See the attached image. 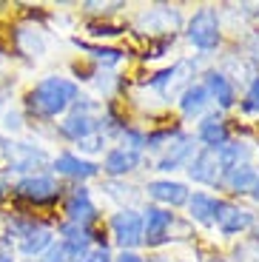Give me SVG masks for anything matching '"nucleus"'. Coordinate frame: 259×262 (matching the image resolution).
<instances>
[{
    "label": "nucleus",
    "mask_w": 259,
    "mask_h": 262,
    "mask_svg": "<svg viewBox=\"0 0 259 262\" xmlns=\"http://www.w3.org/2000/svg\"><path fill=\"white\" fill-rule=\"evenodd\" d=\"M77 100V85L66 77H46L26 97V108L34 117H57Z\"/></svg>",
    "instance_id": "nucleus-1"
},
{
    "label": "nucleus",
    "mask_w": 259,
    "mask_h": 262,
    "mask_svg": "<svg viewBox=\"0 0 259 262\" xmlns=\"http://www.w3.org/2000/svg\"><path fill=\"white\" fill-rule=\"evenodd\" d=\"M188 40L197 49H202V52H211V49L220 46V20H217L214 9H200L191 17V23H188Z\"/></svg>",
    "instance_id": "nucleus-2"
},
{
    "label": "nucleus",
    "mask_w": 259,
    "mask_h": 262,
    "mask_svg": "<svg viewBox=\"0 0 259 262\" xmlns=\"http://www.w3.org/2000/svg\"><path fill=\"white\" fill-rule=\"evenodd\" d=\"M14 191H17V196H23V200H29V203H34V205L54 203V200L60 196L57 180L46 177V174H34V177L20 180V183L14 185Z\"/></svg>",
    "instance_id": "nucleus-3"
},
{
    "label": "nucleus",
    "mask_w": 259,
    "mask_h": 262,
    "mask_svg": "<svg viewBox=\"0 0 259 262\" xmlns=\"http://www.w3.org/2000/svg\"><path fill=\"white\" fill-rule=\"evenodd\" d=\"M111 231H114V239L123 248H137V245L143 243V216L137 214V211L125 208L111 216Z\"/></svg>",
    "instance_id": "nucleus-4"
},
{
    "label": "nucleus",
    "mask_w": 259,
    "mask_h": 262,
    "mask_svg": "<svg viewBox=\"0 0 259 262\" xmlns=\"http://www.w3.org/2000/svg\"><path fill=\"white\" fill-rule=\"evenodd\" d=\"M94 131H97V120L91 117V105L89 103H77V112L60 123V134L69 137V140H77V143L89 140Z\"/></svg>",
    "instance_id": "nucleus-5"
},
{
    "label": "nucleus",
    "mask_w": 259,
    "mask_h": 262,
    "mask_svg": "<svg viewBox=\"0 0 259 262\" xmlns=\"http://www.w3.org/2000/svg\"><path fill=\"white\" fill-rule=\"evenodd\" d=\"M188 174L197 180V183H205V185H217L222 180V163H220V148H205L197 154V160L191 163Z\"/></svg>",
    "instance_id": "nucleus-6"
},
{
    "label": "nucleus",
    "mask_w": 259,
    "mask_h": 262,
    "mask_svg": "<svg viewBox=\"0 0 259 262\" xmlns=\"http://www.w3.org/2000/svg\"><path fill=\"white\" fill-rule=\"evenodd\" d=\"M171 223H174L171 211L148 208L145 211V220H143V243H148V245L165 243L168 239V231H171Z\"/></svg>",
    "instance_id": "nucleus-7"
},
{
    "label": "nucleus",
    "mask_w": 259,
    "mask_h": 262,
    "mask_svg": "<svg viewBox=\"0 0 259 262\" xmlns=\"http://www.w3.org/2000/svg\"><path fill=\"white\" fill-rule=\"evenodd\" d=\"M217 225H220L222 234H240V231H245L248 225L253 223L251 211L240 208V205H231V203H220V208H217Z\"/></svg>",
    "instance_id": "nucleus-8"
},
{
    "label": "nucleus",
    "mask_w": 259,
    "mask_h": 262,
    "mask_svg": "<svg viewBox=\"0 0 259 262\" xmlns=\"http://www.w3.org/2000/svg\"><path fill=\"white\" fill-rule=\"evenodd\" d=\"M66 214H69V220H72V225H80V228H85V225L94 223V216H97V208H94V203H91V196L85 188H77L72 196H69V203H66Z\"/></svg>",
    "instance_id": "nucleus-9"
},
{
    "label": "nucleus",
    "mask_w": 259,
    "mask_h": 262,
    "mask_svg": "<svg viewBox=\"0 0 259 262\" xmlns=\"http://www.w3.org/2000/svg\"><path fill=\"white\" fill-rule=\"evenodd\" d=\"M137 165H140V151L134 148H111L109 157H105L103 163V171L105 174H111V177H123V174H128V171H134Z\"/></svg>",
    "instance_id": "nucleus-10"
},
{
    "label": "nucleus",
    "mask_w": 259,
    "mask_h": 262,
    "mask_svg": "<svg viewBox=\"0 0 259 262\" xmlns=\"http://www.w3.org/2000/svg\"><path fill=\"white\" fill-rule=\"evenodd\" d=\"M54 168H57V174H63V177H74V180H89L97 174V165L89 163V160H80L74 157V154H60L57 160H54Z\"/></svg>",
    "instance_id": "nucleus-11"
},
{
    "label": "nucleus",
    "mask_w": 259,
    "mask_h": 262,
    "mask_svg": "<svg viewBox=\"0 0 259 262\" xmlns=\"http://www.w3.org/2000/svg\"><path fill=\"white\" fill-rule=\"evenodd\" d=\"M148 194L154 196L157 203H165V205L188 203V188L182 183H171V180H157V183H151Z\"/></svg>",
    "instance_id": "nucleus-12"
},
{
    "label": "nucleus",
    "mask_w": 259,
    "mask_h": 262,
    "mask_svg": "<svg viewBox=\"0 0 259 262\" xmlns=\"http://www.w3.org/2000/svg\"><path fill=\"white\" fill-rule=\"evenodd\" d=\"M217 208H220V200H214L211 194H194L188 196V211L194 216L197 223L211 225L217 220Z\"/></svg>",
    "instance_id": "nucleus-13"
},
{
    "label": "nucleus",
    "mask_w": 259,
    "mask_h": 262,
    "mask_svg": "<svg viewBox=\"0 0 259 262\" xmlns=\"http://www.w3.org/2000/svg\"><path fill=\"white\" fill-rule=\"evenodd\" d=\"M205 89H208L211 97H217L220 108H231L233 105V89H231V83H228L225 74H220V72L205 74Z\"/></svg>",
    "instance_id": "nucleus-14"
},
{
    "label": "nucleus",
    "mask_w": 259,
    "mask_h": 262,
    "mask_svg": "<svg viewBox=\"0 0 259 262\" xmlns=\"http://www.w3.org/2000/svg\"><path fill=\"white\" fill-rule=\"evenodd\" d=\"M200 140L208 148H222L228 143V128L220 117H205L200 123Z\"/></svg>",
    "instance_id": "nucleus-15"
},
{
    "label": "nucleus",
    "mask_w": 259,
    "mask_h": 262,
    "mask_svg": "<svg viewBox=\"0 0 259 262\" xmlns=\"http://www.w3.org/2000/svg\"><path fill=\"white\" fill-rule=\"evenodd\" d=\"M208 89L205 85H188L185 92H182V100H180V108L182 114H188V117H194V114H200L202 108L208 105Z\"/></svg>",
    "instance_id": "nucleus-16"
},
{
    "label": "nucleus",
    "mask_w": 259,
    "mask_h": 262,
    "mask_svg": "<svg viewBox=\"0 0 259 262\" xmlns=\"http://www.w3.org/2000/svg\"><path fill=\"white\" fill-rule=\"evenodd\" d=\"M256 171L251 168V165H240V168H231L225 171V183L231 191H236V194H242V191H253V185H256Z\"/></svg>",
    "instance_id": "nucleus-17"
},
{
    "label": "nucleus",
    "mask_w": 259,
    "mask_h": 262,
    "mask_svg": "<svg viewBox=\"0 0 259 262\" xmlns=\"http://www.w3.org/2000/svg\"><path fill=\"white\" fill-rule=\"evenodd\" d=\"M52 243H54L52 231L43 228V225H37V228H34L29 236H23V239H20V251H23L26 256H34V254H43V251L49 248Z\"/></svg>",
    "instance_id": "nucleus-18"
},
{
    "label": "nucleus",
    "mask_w": 259,
    "mask_h": 262,
    "mask_svg": "<svg viewBox=\"0 0 259 262\" xmlns=\"http://www.w3.org/2000/svg\"><path fill=\"white\" fill-rule=\"evenodd\" d=\"M245 157H248V148L242 143H225L220 148V163H222V171H231V168H240L245 165Z\"/></svg>",
    "instance_id": "nucleus-19"
},
{
    "label": "nucleus",
    "mask_w": 259,
    "mask_h": 262,
    "mask_svg": "<svg viewBox=\"0 0 259 262\" xmlns=\"http://www.w3.org/2000/svg\"><path fill=\"white\" fill-rule=\"evenodd\" d=\"M188 151H191V140L180 137V145H177L174 151H168V154H165V157L160 160V171H174L177 165H180L182 160L188 157Z\"/></svg>",
    "instance_id": "nucleus-20"
},
{
    "label": "nucleus",
    "mask_w": 259,
    "mask_h": 262,
    "mask_svg": "<svg viewBox=\"0 0 259 262\" xmlns=\"http://www.w3.org/2000/svg\"><path fill=\"white\" fill-rule=\"evenodd\" d=\"M80 49H85V52L91 54V57H97V60H103L105 66H114V63H120L123 60V52H117V49H100V46H89V43H80V40H74Z\"/></svg>",
    "instance_id": "nucleus-21"
},
{
    "label": "nucleus",
    "mask_w": 259,
    "mask_h": 262,
    "mask_svg": "<svg viewBox=\"0 0 259 262\" xmlns=\"http://www.w3.org/2000/svg\"><path fill=\"white\" fill-rule=\"evenodd\" d=\"M242 112H248V114H259V77H253L251 89H248L245 100H242Z\"/></svg>",
    "instance_id": "nucleus-22"
},
{
    "label": "nucleus",
    "mask_w": 259,
    "mask_h": 262,
    "mask_svg": "<svg viewBox=\"0 0 259 262\" xmlns=\"http://www.w3.org/2000/svg\"><path fill=\"white\" fill-rule=\"evenodd\" d=\"M72 256H69V251H66L63 243H52L49 248L43 251V259L40 262H69Z\"/></svg>",
    "instance_id": "nucleus-23"
},
{
    "label": "nucleus",
    "mask_w": 259,
    "mask_h": 262,
    "mask_svg": "<svg viewBox=\"0 0 259 262\" xmlns=\"http://www.w3.org/2000/svg\"><path fill=\"white\" fill-rule=\"evenodd\" d=\"M83 262H111V254H109V248H94V251H89V254H83Z\"/></svg>",
    "instance_id": "nucleus-24"
},
{
    "label": "nucleus",
    "mask_w": 259,
    "mask_h": 262,
    "mask_svg": "<svg viewBox=\"0 0 259 262\" xmlns=\"http://www.w3.org/2000/svg\"><path fill=\"white\" fill-rule=\"evenodd\" d=\"M117 262H145V259H140V256H137V254H131V251H123Z\"/></svg>",
    "instance_id": "nucleus-25"
},
{
    "label": "nucleus",
    "mask_w": 259,
    "mask_h": 262,
    "mask_svg": "<svg viewBox=\"0 0 259 262\" xmlns=\"http://www.w3.org/2000/svg\"><path fill=\"white\" fill-rule=\"evenodd\" d=\"M0 262H12V256H9V254H0Z\"/></svg>",
    "instance_id": "nucleus-26"
},
{
    "label": "nucleus",
    "mask_w": 259,
    "mask_h": 262,
    "mask_svg": "<svg viewBox=\"0 0 259 262\" xmlns=\"http://www.w3.org/2000/svg\"><path fill=\"white\" fill-rule=\"evenodd\" d=\"M253 194L259 196V177H256V185H253Z\"/></svg>",
    "instance_id": "nucleus-27"
},
{
    "label": "nucleus",
    "mask_w": 259,
    "mask_h": 262,
    "mask_svg": "<svg viewBox=\"0 0 259 262\" xmlns=\"http://www.w3.org/2000/svg\"><path fill=\"white\" fill-rule=\"evenodd\" d=\"M256 239H259V225H256Z\"/></svg>",
    "instance_id": "nucleus-28"
}]
</instances>
